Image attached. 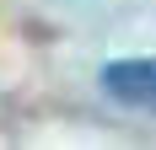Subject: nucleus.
Returning a JSON list of instances; mask_svg holds the SVG:
<instances>
[{
    "instance_id": "f257e3e1",
    "label": "nucleus",
    "mask_w": 156,
    "mask_h": 150,
    "mask_svg": "<svg viewBox=\"0 0 156 150\" xmlns=\"http://www.w3.org/2000/svg\"><path fill=\"white\" fill-rule=\"evenodd\" d=\"M102 91L124 107L156 113V59H113L102 70Z\"/></svg>"
}]
</instances>
